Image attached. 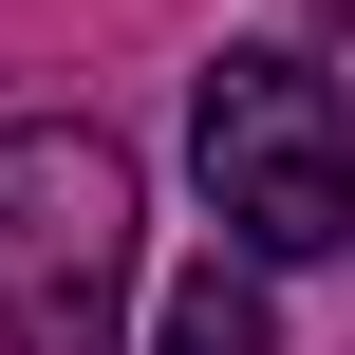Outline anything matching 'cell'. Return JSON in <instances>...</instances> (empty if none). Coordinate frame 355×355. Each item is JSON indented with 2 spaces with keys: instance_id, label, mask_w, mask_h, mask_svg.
Here are the masks:
<instances>
[{
  "instance_id": "obj_2",
  "label": "cell",
  "mask_w": 355,
  "mask_h": 355,
  "mask_svg": "<svg viewBox=\"0 0 355 355\" xmlns=\"http://www.w3.org/2000/svg\"><path fill=\"white\" fill-rule=\"evenodd\" d=\"M187 150H206V206H225V243L243 262H337L355 243V112L318 56H206V94H187Z\"/></svg>"
},
{
  "instance_id": "obj_3",
  "label": "cell",
  "mask_w": 355,
  "mask_h": 355,
  "mask_svg": "<svg viewBox=\"0 0 355 355\" xmlns=\"http://www.w3.org/2000/svg\"><path fill=\"white\" fill-rule=\"evenodd\" d=\"M150 355H281L262 262H187V281H168V318H150Z\"/></svg>"
},
{
  "instance_id": "obj_1",
  "label": "cell",
  "mask_w": 355,
  "mask_h": 355,
  "mask_svg": "<svg viewBox=\"0 0 355 355\" xmlns=\"http://www.w3.org/2000/svg\"><path fill=\"white\" fill-rule=\"evenodd\" d=\"M131 150L94 112H37L0 131V355H112L131 337Z\"/></svg>"
}]
</instances>
